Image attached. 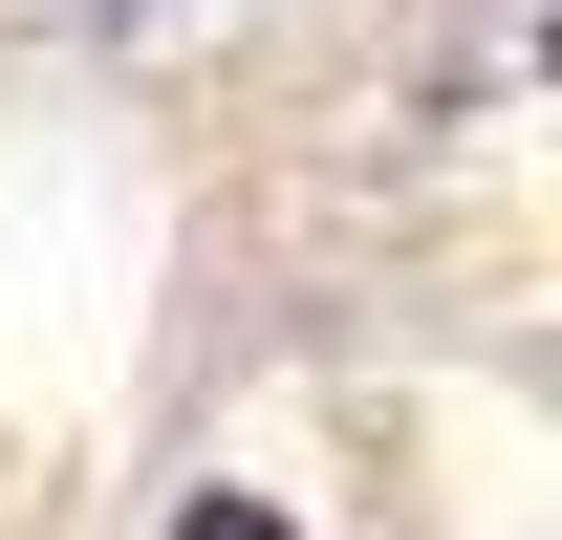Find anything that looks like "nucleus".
I'll use <instances>...</instances> for the list:
<instances>
[{"label":"nucleus","mask_w":562,"mask_h":540,"mask_svg":"<svg viewBox=\"0 0 562 540\" xmlns=\"http://www.w3.org/2000/svg\"><path fill=\"white\" fill-rule=\"evenodd\" d=\"M173 540H281V519H260V497H173Z\"/></svg>","instance_id":"obj_1"}]
</instances>
